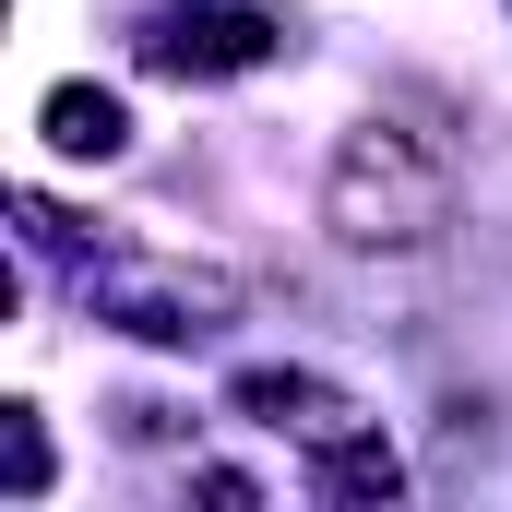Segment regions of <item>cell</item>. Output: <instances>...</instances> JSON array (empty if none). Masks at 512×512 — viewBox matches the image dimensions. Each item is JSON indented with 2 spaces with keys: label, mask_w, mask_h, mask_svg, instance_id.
<instances>
[{
  "label": "cell",
  "mask_w": 512,
  "mask_h": 512,
  "mask_svg": "<svg viewBox=\"0 0 512 512\" xmlns=\"http://www.w3.org/2000/svg\"><path fill=\"white\" fill-rule=\"evenodd\" d=\"M322 227L346 251H429L453 227V131H405L393 108L358 120L322 167Z\"/></svg>",
  "instance_id": "6da1fadb"
},
{
  "label": "cell",
  "mask_w": 512,
  "mask_h": 512,
  "mask_svg": "<svg viewBox=\"0 0 512 512\" xmlns=\"http://www.w3.org/2000/svg\"><path fill=\"white\" fill-rule=\"evenodd\" d=\"M84 322H108L131 346H203V334L239 322V274H215V262H191V251H96Z\"/></svg>",
  "instance_id": "7a4b0ae2"
},
{
  "label": "cell",
  "mask_w": 512,
  "mask_h": 512,
  "mask_svg": "<svg viewBox=\"0 0 512 512\" xmlns=\"http://www.w3.org/2000/svg\"><path fill=\"white\" fill-rule=\"evenodd\" d=\"M286 48L298 36L262 0H167L143 24V72H167V84H239V72H274Z\"/></svg>",
  "instance_id": "3957f363"
},
{
  "label": "cell",
  "mask_w": 512,
  "mask_h": 512,
  "mask_svg": "<svg viewBox=\"0 0 512 512\" xmlns=\"http://www.w3.org/2000/svg\"><path fill=\"white\" fill-rule=\"evenodd\" d=\"M227 417H251V429H274V441H298V453H322V441L370 429V417H358V393H334L322 370H239V382H227Z\"/></svg>",
  "instance_id": "277c9868"
},
{
  "label": "cell",
  "mask_w": 512,
  "mask_h": 512,
  "mask_svg": "<svg viewBox=\"0 0 512 512\" xmlns=\"http://www.w3.org/2000/svg\"><path fill=\"white\" fill-rule=\"evenodd\" d=\"M36 131H48V155H72V167L131 155V108L108 84H48V96H36Z\"/></svg>",
  "instance_id": "5b68a950"
},
{
  "label": "cell",
  "mask_w": 512,
  "mask_h": 512,
  "mask_svg": "<svg viewBox=\"0 0 512 512\" xmlns=\"http://www.w3.org/2000/svg\"><path fill=\"white\" fill-rule=\"evenodd\" d=\"M310 489L346 501V512H382V501H405V453H393L382 429H346V441L310 453Z\"/></svg>",
  "instance_id": "8992f818"
},
{
  "label": "cell",
  "mask_w": 512,
  "mask_h": 512,
  "mask_svg": "<svg viewBox=\"0 0 512 512\" xmlns=\"http://www.w3.org/2000/svg\"><path fill=\"white\" fill-rule=\"evenodd\" d=\"M0 501H48V417L0 405Z\"/></svg>",
  "instance_id": "52a82bcc"
},
{
  "label": "cell",
  "mask_w": 512,
  "mask_h": 512,
  "mask_svg": "<svg viewBox=\"0 0 512 512\" xmlns=\"http://www.w3.org/2000/svg\"><path fill=\"white\" fill-rule=\"evenodd\" d=\"M12 227H24L36 251H60V262H84V251H96V227H84V215H60L48 191H12Z\"/></svg>",
  "instance_id": "ba28073f"
},
{
  "label": "cell",
  "mask_w": 512,
  "mask_h": 512,
  "mask_svg": "<svg viewBox=\"0 0 512 512\" xmlns=\"http://www.w3.org/2000/svg\"><path fill=\"white\" fill-rule=\"evenodd\" d=\"M108 417H120V441H131V453L179 441V405H155V393H131V405H108Z\"/></svg>",
  "instance_id": "9c48e42d"
},
{
  "label": "cell",
  "mask_w": 512,
  "mask_h": 512,
  "mask_svg": "<svg viewBox=\"0 0 512 512\" xmlns=\"http://www.w3.org/2000/svg\"><path fill=\"white\" fill-rule=\"evenodd\" d=\"M191 501H215V512H251L262 489H251V477H239V465H191Z\"/></svg>",
  "instance_id": "30bf717a"
}]
</instances>
